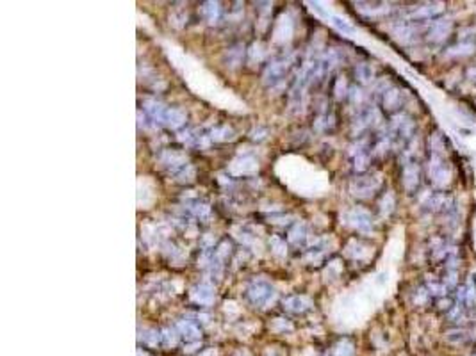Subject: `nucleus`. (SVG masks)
I'll use <instances>...</instances> for the list:
<instances>
[{
    "label": "nucleus",
    "mask_w": 476,
    "mask_h": 356,
    "mask_svg": "<svg viewBox=\"0 0 476 356\" xmlns=\"http://www.w3.org/2000/svg\"><path fill=\"white\" fill-rule=\"evenodd\" d=\"M248 297L257 307H268L269 303H273L275 299V291L269 283H266L263 279H255L248 287Z\"/></svg>",
    "instance_id": "f257e3e1"
},
{
    "label": "nucleus",
    "mask_w": 476,
    "mask_h": 356,
    "mask_svg": "<svg viewBox=\"0 0 476 356\" xmlns=\"http://www.w3.org/2000/svg\"><path fill=\"white\" fill-rule=\"evenodd\" d=\"M428 175L430 180L437 187H446L449 184V170L443 157H432L428 164Z\"/></svg>",
    "instance_id": "f03ea898"
},
{
    "label": "nucleus",
    "mask_w": 476,
    "mask_h": 356,
    "mask_svg": "<svg viewBox=\"0 0 476 356\" xmlns=\"http://www.w3.org/2000/svg\"><path fill=\"white\" fill-rule=\"evenodd\" d=\"M378 187H380V180L377 176H361V178H355L351 182V192L359 198L371 196Z\"/></svg>",
    "instance_id": "7ed1b4c3"
},
{
    "label": "nucleus",
    "mask_w": 476,
    "mask_h": 356,
    "mask_svg": "<svg viewBox=\"0 0 476 356\" xmlns=\"http://www.w3.org/2000/svg\"><path fill=\"white\" fill-rule=\"evenodd\" d=\"M453 31V22L449 18H439L435 22H432L430 29H428V39L433 43H441L448 38Z\"/></svg>",
    "instance_id": "20e7f679"
},
{
    "label": "nucleus",
    "mask_w": 476,
    "mask_h": 356,
    "mask_svg": "<svg viewBox=\"0 0 476 356\" xmlns=\"http://www.w3.org/2000/svg\"><path fill=\"white\" fill-rule=\"evenodd\" d=\"M346 217H348V223H350L353 228H357L359 232H364V233L371 232V228H373L371 214L367 212V210H364V208H353V210L348 212Z\"/></svg>",
    "instance_id": "39448f33"
},
{
    "label": "nucleus",
    "mask_w": 476,
    "mask_h": 356,
    "mask_svg": "<svg viewBox=\"0 0 476 356\" xmlns=\"http://www.w3.org/2000/svg\"><path fill=\"white\" fill-rule=\"evenodd\" d=\"M391 134H393V137H398L401 141H409L412 137V134H414V121L403 114L396 116L393 120Z\"/></svg>",
    "instance_id": "423d86ee"
},
{
    "label": "nucleus",
    "mask_w": 476,
    "mask_h": 356,
    "mask_svg": "<svg viewBox=\"0 0 476 356\" xmlns=\"http://www.w3.org/2000/svg\"><path fill=\"white\" fill-rule=\"evenodd\" d=\"M289 64H291V57L275 61L273 64L268 66V70L264 73V80H266V84H271V86H273V84L279 82L280 78L284 77V73H285V70L289 68Z\"/></svg>",
    "instance_id": "0eeeda50"
},
{
    "label": "nucleus",
    "mask_w": 476,
    "mask_h": 356,
    "mask_svg": "<svg viewBox=\"0 0 476 356\" xmlns=\"http://www.w3.org/2000/svg\"><path fill=\"white\" fill-rule=\"evenodd\" d=\"M443 9H444L443 2H430V4H423V6L416 7V9L410 13V18H414V20H430V18L441 15Z\"/></svg>",
    "instance_id": "6e6552de"
},
{
    "label": "nucleus",
    "mask_w": 476,
    "mask_h": 356,
    "mask_svg": "<svg viewBox=\"0 0 476 356\" xmlns=\"http://www.w3.org/2000/svg\"><path fill=\"white\" fill-rule=\"evenodd\" d=\"M419 184V168L416 162H407L403 168V187L407 191H414Z\"/></svg>",
    "instance_id": "1a4fd4ad"
},
{
    "label": "nucleus",
    "mask_w": 476,
    "mask_h": 356,
    "mask_svg": "<svg viewBox=\"0 0 476 356\" xmlns=\"http://www.w3.org/2000/svg\"><path fill=\"white\" fill-rule=\"evenodd\" d=\"M191 297H193V301L200 303V305H211L214 299L213 287H209L207 283L197 285V287L191 291Z\"/></svg>",
    "instance_id": "9d476101"
},
{
    "label": "nucleus",
    "mask_w": 476,
    "mask_h": 356,
    "mask_svg": "<svg viewBox=\"0 0 476 356\" xmlns=\"http://www.w3.org/2000/svg\"><path fill=\"white\" fill-rule=\"evenodd\" d=\"M186 121V112L182 109H177V107H171V109H166L164 114V125H168L170 128H179V126L184 125Z\"/></svg>",
    "instance_id": "9b49d317"
},
{
    "label": "nucleus",
    "mask_w": 476,
    "mask_h": 356,
    "mask_svg": "<svg viewBox=\"0 0 476 356\" xmlns=\"http://www.w3.org/2000/svg\"><path fill=\"white\" fill-rule=\"evenodd\" d=\"M459 307L475 308L476 307V287H462L459 291Z\"/></svg>",
    "instance_id": "f8f14e48"
},
{
    "label": "nucleus",
    "mask_w": 476,
    "mask_h": 356,
    "mask_svg": "<svg viewBox=\"0 0 476 356\" xmlns=\"http://www.w3.org/2000/svg\"><path fill=\"white\" fill-rule=\"evenodd\" d=\"M145 110H147V114L150 116L153 121H157V123H163V121H164L166 109L163 107V104H159L155 100H148V102H145Z\"/></svg>",
    "instance_id": "ddd939ff"
},
{
    "label": "nucleus",
    "mask_w": 476,
    "mask_h": 356,
    "mask_svg": "<svg viewBox=\"0 0 476 356\" xmlns=\"http://www.w3.org/2000/svg\"><path fill=\"white\" fill-rule=\"evenodd\" d=\"M284 307L287 308V310H291V312L300 313V312H305L307 308L311 307V303H309V299H305V297L291 296V297H287V299H284Z\"/></svg>",
    "instance_id": "4468645a"
},
{
    "label": "nucleus",
    "mask_w": 476,
    "mask_h": 356,
    "mask_svg": "<svg viewBox=\"0 0 476 356\" xmlns=\"http://www.w3.org/2000/svg\"><path fill=\"white\" fill-rule=\"evenodd\" d=\"M383 105H385V109H387V110H396V109H398V107L401 105L400 89H396V88L387 89L385 94H383Z\"/></svg>",
    "instance_id": "2eb2a0df"
},
{
    "label": "nucleus",
    "mask_w": 476,
    "mask_h": 356,
    "mask_svg": "<svg viewBox=\"0 0 476 356\" xmlns=\"http://www.w3.org/2000/svg\"><path fill=\"white\" fill-rule=\"evenodd\" d=\"M448 205H451V200L446 198L444 194H432L427 201V207L430 208V210H433V212H437V210H441V208H444V207L448 208Z\"/></svg>",
    "instance_id": "dca6fc26"
},
{
    "label": "nucleus",
    "mask_w": 476,
    "mask_h": 356,
    "mask_svg": "<svg viewBox=\"0 0 476 356\" xmlns=\"http://www.w3.org/2000/svg\"><path fill=\"white\" fill-rule=\"evenodd\" d=\"M330 23H332V25H334V27L337 29V31H339V32L346 34V36H353V34H355V29L351 27V25H350V23H348V22H346L345 18H341V16H335V15H332V16H330Z\"/></svg>",
    "instance_id": "f3484780"
},
{
    "label": "nucleus",
    "mask_w": 476,
    "mask_h": 356,
    "mask_svg": "<svg viewBox=\"0 0 476 356\" xmlns=\"http://www.w3.org/2000/svg\"><path fill=\"white\" fill-rule=\"evenodd\" d=\"M211 139L214 141H229V139H234V130L230 126H216L211 130Z\"/></svg>",
    "instance_id": "a211bd4d"
},
{
    "label": "nucleus",
    "mask_w": 476,
    "mask_h": 356,
    "mask_svg": "<svg viewBox=\"0 0 476 356\" xmlns=\"http://www.w3.org/2000/svg\"><path fill=\"white\" fill-rule=\"evenodd\" d=\"M355 75H357V78H359V80H361L362 84L371 82V78H373V70H371V66L366 64V62H362V64H359V66H357V70H355Z\"/></svg>",
    "instance_id": "6ab92c4d"
},
{
    "label": "nucleus",
    "mask_w": 476,
    "mask_h": 356,
    "mask_svg": "<svg viewBox=\"0 0 476 356\" xmlns=\"http://www.w3.org/2000/svg\"><path fill=\"white\" fill-rule=\"evenodd\" d=\"M430 152H432V157H441L444 154V142L439 134H433L430 137Z\"/></svg>",
    "instance_id": "aec40b11"
},
{
    "label": "nucleus",
    "mask_w": 476,
    "mask_h": 356,
    "mask_svg": "<svg viewBox=\"0 0 476 356\" xmlns=\"http://www.w3.org/2000/svg\"><path fill=\"white\" fill-rule=\"evenodd\" d=\"M446 253H448V246H446V242L441 241V239H433V241H432V257L437 260V258L446 257Z\"/></svg>",
    "instance_id": "412c9836"
},
{
    "label": "nucleus",
    "mask_w": 476,
    "mask_h": 356,
    "mask_svg": "<svg viewBox=\"0 0 476 356\" xmlns=\"http://www.w3.org/2000/svg\"><path fill=\"white\" fill-rule=\"evenodd\" d=\"M203 13L211 23H214L219 18V4L218 2H207L205 7H203Z\"/></svg>",
    "instance_id": "4be33fe9"
},
{
    "label": "nucleus",
    "mask_w": 476,
    "mask_h": 356,
    "mask_svg": "<svg viewBox=\"0 0 476 356\" xmlns=\"http://www.w3.org/2000/svg\"><path fill=\"white\" fill-rule=\"evenodd\" d=\"M303 239H305V225H303V223H296L295 228L289 232V241L298 244V242H301Z\"/></svg>",
    "instance_id": "5701e85b"
},
{
    "label": "nucleus",
    "mask_w": 476,
    "mask_h": 356,
    "mask_svg": "<svg viewBox=\"0 0 476 356\" xmlns=\"http://www.w3.org/2000/svg\"><path fill=\"white\" fill-rule=\"evenodd\" d=\"M187 207H189V210H191L197 217H202L203 219V217H207L209 216V207L202 201H193V203H189Z\"/></svg>",
    "instance_id": "b1692460"
},
{
    "label": "nucleus",
    "mask_w": 476,
    "mask_h": 356,
    "mask_svg": "<svg viewBox=\"0 0 476 356\" xmlns=\"http://www.w3.org/2000/svg\"><path fill=\"white\" fill-rule=\"evenodd\" d=\"M473 50H475V45L471 43H460L453 48H449L448 55H469L473 54Z\"/></svg>",
    "instance_id": "393cba45"
},
{
    "label": "nucleus",
    "mask_w": 476,
    "mask_h": 356,
    "mask_svg": "<svg viewBox=\"0 0 476 356\" xmlns=\"http://www.w3.org/2000/svg\"><path fill=\"white\" fill-rule=\"evenodd\" d=\"M428 292H430L432 296L441 297V296H446V294H448V287L444 283L441 285V283H435V281H433V283H428Z\"/></svg>",
    "instance_id": "a878e982"
},
{
    "label": "nucleus",
    "mask_w": 476,
    "mask_h": 356,
    "mask_svg": "<svg viewBox=\"0 0 476 356\" xmlns=\"http://www.w3.org/2000/svg\"><path fill=\"white\" fill-rule=\"evenodd\" d=\"M446 339H448L449 342H464V340L467 339V331H465V329H455V331H449V333L446 335Z\"/></svg>",
    "instance_id": "bb28decb"
},
{
    "label": "nucleus",
    "mask_w": 476,
    "mask_h": 356,
    "mask_svg": "<svg viewBox=\"0 0 476 356\" xmlns=\"http://www.w3.org/2000/svg\"><path fill=\"white\" fill-rule=\"evenodd\" d=\"M396 36H398V39H401V41H409V39L414 36V29L409 27V25L400 27L398 31H396Z\"/></svg>",
    "instance_id": "cd10ccee"
},
{
    "label": "nucleus",
    "mask_w": 476,
    "mask_h": 356,
    "mask_svg": "<svg viewBox=\"0 0 476 356\" xmlns=\"http://www.w3.org/2000/svg\"><path fill=\"white\" fill-rule=\"evenodd\" d=\"M181 329L184 331V335H187L189 339H197L198 337V329L195 324L191 323H181Z\"/></svg>",
    "instance_id": "c85d7f7f"
},
{
    "label": "nucleus",
    "mask_w": 476,
    "mask_h": 356,
    "mask_svg": "<svg viewBox=\"0 0 476 356\" xmlns=\"http://www.w3.org/2000/svg\"><path fill=\"white\" fill-rule=\"evenodd\" d=\"M241 54H243V52L239 48L229 50V57H232V59L229 61L230 66H237V64H239V61H241Z\"/></svg>",
    "instance_id": "c756f323"
},
{
    "label": "nucleus",
    "mask_w": 476,
    "mask_h": 356,
    "mask_svg": "<svg viewBox=\"0 0 476 356\" xmlns=\"http://www.w3.org/2000/svg\"><path fill=\"white\" fill-rule=\"evenodd\" d=\"M393 205H394L393 194H387V196L383 198V201H382V212L383 214H389L391 210H393Z\"/></svg>",
    "instance_id": "7c9ffc66"
},
{
    "label": "nucleus",
    "mask_w": 476,
    "mask_h": 356,
    "mask_svg": "<svg viewBox=\"0 0 476 356\" xmlns=\"http://www.w3.org/2000/svg\"><path fill=\"white\" fill-rule=\"evenodd\" d=\"M271 244H273L275 253H277V255H284V253H285V244L280 241L279 237H273V239H271Z\"/></svg>",
    "instance_id": "2f4dec72"
},
{
    "label": "nucleus",
    "mask_w": 476,
    "mask_h": 356,
    "mask_svg": "<svg viewBox=\"0 0 476 356\" xmlns=\"http://www.w3.org/2000/svg\"><path fill=\"white\" fill-rule=\"evenodd\" d=\"M428 297H430V292H427L425 289H419L416 294V303L417 305H425L428 301Z\"/></svg>",
    "instance_id": "473e14b6"
},
{
    "label": "nucleus",
    "mask_w": 476,
    "mask_h": 356,
    "mask_svg": "<svg viewBox=\"0 0 476 356\" xmlns=\"http://www.w3.org/2000/svg\"><path fill=\"white\" fill-rule=\"evenodd\" d=\"M467 77H469L471 80H475V82H476V68H471V70L467 71Z\"/></svg>",
    "instance_id": "72a5a7b5"
},
{
    "label": "nucleus",
    "mask_w": 476,
    "mask_h": 356,
    "mask_svg": "<svg viewBox=\"0 0 476 356\" xmlns=\"http://www.w3.org/2000/svg\"><path fill=\"white\" fill-rule=\"evenodd\" d=\"M475 356H476V355H475Z\"/></svg>",
    "instance_id": "f704fd0d"
}]
</instances>
